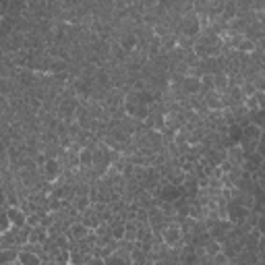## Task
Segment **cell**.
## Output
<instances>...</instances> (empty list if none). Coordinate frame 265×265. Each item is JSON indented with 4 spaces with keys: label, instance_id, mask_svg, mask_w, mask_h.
Here are the masks:
<instances>
[{
    "label": "cell",
    "instance_id": "obj_1",
    "mask_svg": "<svg viewBox=\"0 0 265 265\" xmlns=\"http://www.w3.org/2000/svg\"><path fill=\"white\" fill-rule=\"evenodd\" d=\"M162 240H164L166 247H176V245H181V240H183V230L176 226V224H168V226L162 230Z\"/></svg>",
    "mask_w": 265,
    "mask_h": 265
},
{
    "label": "cell",
    "instance_id": "obj_2",
    "mask_svg": "<svg viewBox=\"0 0 265 265\" xmlns=\"http://www.w3.org/2000/svg\"><path fill=\"white\" fill-rule=\"evenodd\" d=\"M7 215H9V219H11L13 228H25V224H27V217H29L23 209H19L17 205L7 207Z\"/></svg>",
    "mask_w": 265,
    "mask_h": 265
},
{
    "label": "cell",
    "instance_id": "obj_3",
    "mask_svg": "<svg viewBox=\"0 0 265 265\" xmlns=\"http://www.w3.org/2000/svg\"><path fill=\"white\" fill-rule=\"evenodd\" d=\"M19 261L23 263V265H41V257L29 249H21L19 253Z\"/></svg>",
    "mask_w": 265,
    "mask_h": 265
},
{
    "label": "cell",
    "instance_id": "obj_4",
    "mask_svg": "<svg viewBox=\"0 0 265 265\" xmlns=\"http://www.w3.org/2000/svg\"><path fill=\"white\" fill-rule=\"evenodd\" d=\"M87 232H90V228H87L85 224H73L69 228V232H66V236H69L71 240H85Z\"/></svg>",
    "mask_w": 265,
    "mask_h": 265
},
{
    "label": "cell",
    "instance_id": "obj_5",
    "mask_svg": "<svg viewBox=\"0 0 265 265\" xmlns=\"http://www.w3.org/2000/svg\"><path fill=\"white\" fill-rule=\"evenodd\" d=\"M183 90L189 92V94H197L199 90H201V79H197V77H187L183 81Z\"/></svg>",
    "mask_w": 265,
    "mask_h": 265
},
{
    "label": "cell",
    "instance_id": "obj_6",
    "mask_svg": "<svg viewBox=\"0 0 265 265\" xmlns=\"http://www.w3.org/2000/svg\"><path fill=\"white\" fill-rule=\"evenodd\" d=\"M79 164H81L83 168H92V166H94V149L85 147V149L79 153Z\"/></svg>",
    "mask_w": 265,
    "mask_h": 265
},
{
    "label": "cell",
    "instance_id": "obj_7",
    "mask_svg": "<svg viewBox=\"0 0 265 265\" xmlns=\"http://www.w3.org/2000/svg\"><path fill=\"white\" fill-rule=\"evenodd\" d=\"M56 174H58V162L56 160H48L46 162V176H48V179H56Z\"/></svg>",
    "mask_w": 265,
    "mask_h": 265
},
{
    "label": "cell",
    "instance_id": "obj_8",
    "mask_svg": "<svg viewBox=\"0 0 265 265\" xmlns=\"http://www.w3.org/2000/svg\"><path fill=\"white\" fill-rule=\"evenodd\" d=\"M253 48H255V41H253V39H242V41L238 43L236 50H240V52H253Z\"/></svg>",
    "mask_w": 265,
    "mask_h": 265
},
{
    "label": "cell",
    "instance_id": "obj_9",
    "mask_svg": "<svg viewBox=\"0 0 265 265\" xmlns=\"http://www.w3.org/2000/svg\"><path fill=\"white\" fill-rule=\"evenodd\" d=\"M245 100H247L245 106H247L249 110H259V98H257V94L251 96V98H245Z\"/></svg>",
    "mask_w": 265,
    "mask_h": 265
},
{
    "label": "cell",
    "instance_id": "obj_10",
    "mask_svg": "<svg viewBox=\"0 0 265 265\" xmlns=\"http://www.w3.org/2000/svg\"><path fill=\"white\" fill-rule=\"evenodd\" d=\"M135 43H137V37L135 35H132V33H128L124 39H122V48H126V50H130L132 46H135Z\"/></svg>",
    "mask_w": 265,
    "mask_h": 265
},
{
    "label": "cell",
    "instance_id": "obj_11",
    "mask_svg": "<svg viewBox=\"0 0 265 265\" xmlns=\"http://www.w3.org/2000/svg\"><path fill=\"white\" fill-rule=\"evenodd\" d=\"M124 234H126V228H124V226H114V228H112V236H114L116 240H122Z\"/></svg>",
    "mask_w": 265,
    "mask_h": 265
},
{
    "label": "cell",
    "instance_id": "obj_12",
    "mask_svg": "<svg viewBox=\"0 0 265 265\" xmlns=\"http://www.w3.org/2000/svg\"><path fill=\"white\" fill-rule=\"evenodd\" d=\"M257 153L265 160V132L261 135V141H259V147H257Z\"/></svg>",
    "mask_w": 265,
    "mask_h": 265
},
{
    "label": "cell",
    "instance_id": "obj_13",
    "mask_svg": "<svg viewBox=\"0 0 265 265\" xmlns=\"http://www.w3.org/2000/svg\"><path fill=\"white\" fill-rule=\"evenodd\" d=\"M87 205H90V201H87V197H79V199H77V209H85Z\"/></svg>",
    "mask_w": 265,
    "mask_h": 265
},
{
    "label": "cell",
    "instance_id": "obj_14",
    "mask_svg": "<svg viewBox=\"0 0 265 265\" xmlns=\"http://www.w3.org/2000/svg\"><path fill=\"white\" fill-rule=\"evenodd\" d=\"M257 98H259V108H265V92L263 94L257 92Z\"/></svg>",
    "mask_w": 265,
    "mask_h": 265
},
{
    "label": "cell",
    "instance_id": "obj_15",
    "mask_svg": "<svg viewBox=\"0 0 265 265\" xmlns=\"http://www.w3.org/2000/svg\"><path fill=\"white\" fill-rule=\"evenodd\" d=\"M3 265H23V263H21V261L17 259V261H11V263H3Z\"/></svg>",
    "mask_w": 265,
    "mask_h": 265
}]
</instances>
